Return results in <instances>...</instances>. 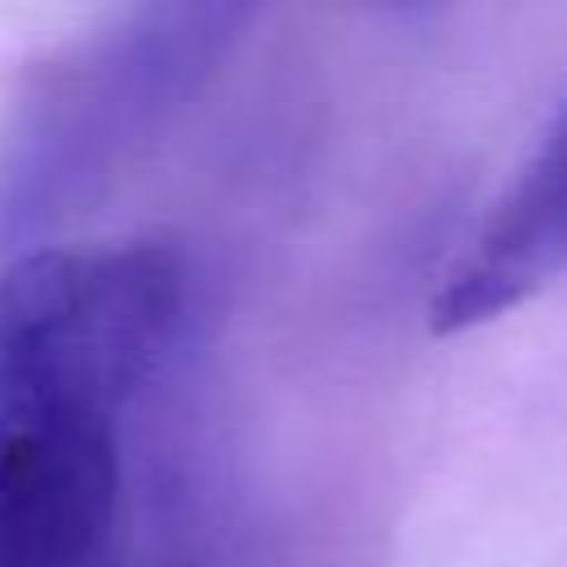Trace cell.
<instances>
[{
  "instance_id": "3",
  "label": "cell",
  "mask_w": 567,
  "mask_h": 567,
  "mask_svg": "<svg viewBox=\"0 0 567 567\" xmlns=\"http://www.w3.org/2000/svg\"><path fill=\"white\" fill-rule=\"evenodd\" d=\"M567 270V102L523 159L505 195L487 208L465 252L443 275L430 323L465 332L536 297Z\"/></svg>"
},
{
  "instance_id": "4",
  "label": "cell",
  "mask_w": 567,
  "mask_h": 567,
  "mask_svg": "<svg viewBox=\"0 0 567 567\" xmlns=\"http://www.w3.org/2000/svg\"><path fill=\"white\" fill-rule=\"evenodd\" d=\"M377 4H394L399 9V4H425V0H377Z\"/></svg>"
},
{
  "instance_id": "1",
  "label": "cell",
  "mask_w": 567,
  "mask_h": 567,
  "mask_svg": "<svg viewBox=\"0 0 567 567\" xmlns=\"http://www.w3.org/2000/svg\"><path fill=\"white\" fill-rule=\"evenodd\" d=\"M186 266L164 244H53L0 270V434L115 421L173 346Z\"/></svg>"
},
{
  "instance_id": "2",
  "label": "cell",
  "mask_w": 567,
  "mask_h": 567,
  "mask_svg": "<svg viewBox=\"0 0 567 567\" xmlns=\"http://www.w3.org/2000/svg\"><path fill=\"white\" fill-rule=\"evenodd\" d=\"M266 0H137L66 80L53 155L75 177H97L182 106L230 58Z\"/></svg>"
}]
</instances>
